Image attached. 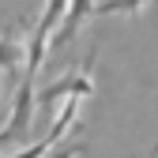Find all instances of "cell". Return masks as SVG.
<instances>
[{
  "mask_svg": "<svg viewBox=\"0 0 158 158\" xmlns=\"http://www.w3.org/2000/svg\"><path fill=\"white\" fill-rule=\"evenodd\" d=\"M15 79H19V72H8V68H0V109H4V102L15 94Z\"/></svg>",
  "mask_w": 158,
  "mask_h": 158,
  "instance_id": "5b68a950",
  "label": "cell"
},
{
  "mask_svg": "<svg viewBox=\"0 0 158 158\" xmlns=\"http://www.w3.org/2000/svg\"><path fill=\"white\" fill-rule=\"evenodd\" d=\"M30 117H34V79L23 75V83H19L15 94H11V113H8V121L0 124V151L11 147V143H19L27 135Z\"/></svg>",
  "mask_w": 158,
  "mask_h": 158,
  "instance_id": "7a4b0ae2",
  "label": "cell"
},
{
  "mask_svg": "<svg viewBox=\"0 0 158 158\" xmlns=\"http://www.w3.org/2000/svg\"><path fill=\"white\" fill-rule=\"evenodd\" d=\"M94 53H98V49L87 53L83 68L60 75L56 83H45L42 90H34V113H38V109H42V113H56V102H64V98H87V94H94V79H90L94 60H98Z\"/></svg>",
  "mask_w": 158,
  "mask_h": 158,
  "instance_id": "6da1fadb",
  "label": "cell"
},
{
  "mask_svg": "<svg viewBox=\"0 0 158 158\" xmlns=\"http://www.w3.org/2000/svg\"><path fill=\"white\" fill-rule=\"evenodd\" d=\"M151 0H94L90 15H139V8H147Z\"/></svg>",
  "mask_w": 158,
  "mask_h": 158,
  "instance_id": "277c9868",
  "label": "cell"
},
{
  "mask_svg": "<svg viewBox=\"0 0 158 158\" xmlns=\"http://www.w3.org/2000/svg\"><path fill=\"white\" fill-rule=\"evenodd\" d=\"M90 8H94V0H68V8H64V15H60V23H56V30L49 34V42H45V53H60L64 45H72V42H75V34H79V27L87 23Z\"/></svg>",
  "mask_w": 158,
  "mask_h": 158,
  "instance_id": "3957f363",
  "label": "cell"
},
{
  "mask_svg": "<svg viewBox=\"0 0 158 158\" xmlns=\"http://www.w3.org/2000/svg\"><path fill=\"white\" fill-rule=\"evenodd\" d=\"M53 147L45 143V139H38V143H30V147H23V151H15V154H4V158H45Z\"/></svg>",
  "mask_w": 158,
  "mask_h": 158,
  "instance_id": "8992f818",
  "label": "cell"
},
{
  "mask_svg": "<svg viewBox=\"0 0 158 158\" xmlns=\"http://www.w3.org/2000/svg\"><path fill=\"white\" fill-rule=\"evenodd\" d=\"M79 154H87V143H72V147H53L45 158H79Z\"/></svg>",
  "mask_w": 158,
  "mask_h": 158,
  "instance_id": "52a82bcc",
  "label": "cell"
}]
</instances>
